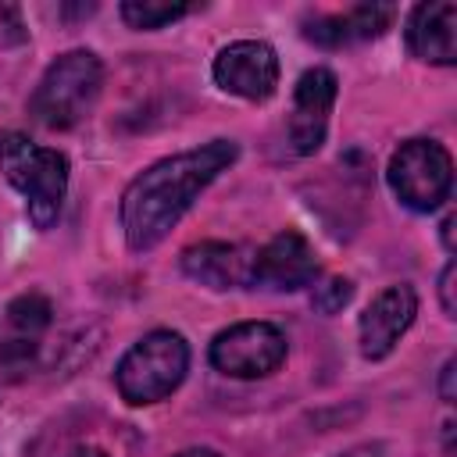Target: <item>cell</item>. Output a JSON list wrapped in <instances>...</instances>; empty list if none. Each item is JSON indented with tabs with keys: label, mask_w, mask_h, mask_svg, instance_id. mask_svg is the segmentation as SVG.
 I'll use <instances>...</instances> for the list:
<instances>
[{
	"label": "cell",
	"mask_w": 457,
	"mask_h": 457,
	"mask_svg": "<svg viewBox=\"0 0 457 457\" xmlns=\"http://www.w3.org/2000/svg\"><path fill=\"white\" fill-rule=\"evenodd\" d=\"M0 171L25 196L29 221L46 232L61 218L68 193V157L32 143L25 132H0Z\"/></svg>",
	"instance_id": "cell-2"
},
{
	"label": "cell",
	"mask_w": 457,
	"mask_h": 457,
	"mask_svg": "<svg viewBox=\"0 0 457 457\" xmlns=\"http://www.w3.org/2000/svg\"><path fill=\"white\" fill-rule=\"evenodd\" d=\"M175 457H218L211 446H189V450H182V453H175Z\"/></svg>",
	"instance_id": "cell-22"
},
{
	"label": "cell",
	"mask_w": 457,
	"mask_h": 457,
	"mask_svg": "<svg viewBox=\"0 0 457 457\" xmlns=\"http://www.w3.org/2000/svg\"><path fill=\"white\" fill-rule=\"evenodd\" d=\"M7 321L21 339H36L54 321V307L43 293H21L7 303Z\"/></svg>",
	"instance_id": "cell-14"
},
{
	"label": "cell",
	"mask_w": 457,
	"mask_h": 457,
	"mask_svg": "<svg viewBox=\"0 0 457 457\" xmlns=\"http://www.w3.org/2000/svg\"><path fill=\"white\" fill-rule=\"evenodd\" d=\"M407 50L418 61L428 64H453L457 61V4L436 0V4H418L407 18Z\"/></svg>",
	"instance_id": "cell-12"
},
{
	"label": "cell",
	"mask_w": 457,
	"mask_h": 457,
	"mask_svg": "<svg viewBox=\"0 0 457 457\" xmlns=\"http://www.w3.org/2000/svg\"><path fill=\"white\" fill-rule=\"evenodd\" d=\"M453 275H457V264L450 261L443 268V275H439V303H443V314L446 318H453V311H457V303H453Z\"/></svg>",
	"instance_id": "cell-17"
},
{
	"label": "cell",
	"mask_w": 457,
	"mask_h": 457,
	"mask_svg": "<svg viewBox=\"0 0 457 457\" xmlns=\"http://www.w3.org/2000/svg\"><path fill=\"white\" fill-rule=\"evenodd\" d=\"M336 457H382V446L378 443H357V446H350V450H343Z\"/></svg>",
	"instance_id": "cell-19"
},
{
	"label": "cell",
	"mask_w": 457,
	"mask_h": 457,
	"mask_svg": "<svg viewBox=\"0 0 457 457\" xmlns=\"http://www.w3.org/2000/svg\"><path fill=\"white\" fill-rule=\"evenodd\" d=\"M318 275H321L318 253L307 243V236L296 228H282L261 250H253V286L293 293V289L314 286Z\"/></svg>",
	"instance_id": "cell-8"
},
{
	"label": "cell",
	"mask_w": 457,
	"mask_h": 457,
	"mask_svg": "<svg viewBox=\"0 0 457 457\" xmlns=\"http://www.w3.org/2000/svg\"><path fill=\"white\" fill-rule=\"evenodd\" d=\"M453 375H457V361L450 357L443 364V371H439V396H443V403H453Z\"/></svg>",
	"instance_id": "cell-18"
},
{
	"label": "cell",
	"mask_w": 457,
	"mask_h": 457,
	"mask_svg": "<svg viewBox=\"0 0 457 457\" xmlns=\"http://www.w3.org/2000/svg\"><path fill=\"white\" fill-rule=\"evenodd\" d=\"M289 343L271 321H239L211 339V364L228 378H264L282 368Z\"/></svg>",
	"instance_id": "cell-6"
},
{
	"label": "cell",
	"mask_w": 457,
	"mask_h": 457,
	"mask_svg": "<svg viewBox=\"0 0 457 457\" xmlns=\"http://www.w3.org/2000/svg\"><path fill=\"white\" fill-rule=\"evenodd\" d=\"M336 93H339V79L328 68H307L296 79L293 114H289V143H293V154L307 157V154L321 150L325 132H328V111L336 104Z\"/></svg>",
	"instance_id": "cell-9"
},
{
	"label": "cell",
	"mask_w": 457,
	"mask_h": 457,
	"mask_svg": "<svg viewBox=\"0 0 457 457\" xmlns=\"http://www.w3.org/2000/svg\"><path fill=\"white\" fill-rule=\"evenodd\" d=\"M68 457H107L100 446H75V450H68Z\"/></svg>",
	"instance_id": "cell-21"
},
{
	"label": "cell",
	"mask_w": 457,
	"mask_h": 457,
	"mask_svg": "<svg viewBox=\"0 0 457 457\" xmlns=\"http://www.w3.org/2000/svg\"><path fill=\"white\" fill-rule=\"evenodd\" d=\"M182 271L207 289H250L253 286V250L239 243H193L182 250Z\"/></svg>",
	"instance_id": "cell-11"
},
{
	"label": "cell",
	"mask_w": 457,
	"mask_h": 457,
	"mask_svg": "<svg viewBox=\"0 0 457 457\" xmlns=\"http://www.w3.org/2000/svg\"><path fill=\"white\" fill-rule=\"evenodd\" d=\"M118 11H121V18H125L132 29L154 32V29H164V25L179 21V18L189 14L193 7H189V4H168V0H125Z\"/></svg>",
	"instance_id": "cell-15"
},
{
	"label": "cell",
	"mask_w": 457,
	"mask_h": 457,
	"mask_svg": "<svg viewBox=\"0 0 457 457\" xmlns=\"http://www.w3.org/2000/svg\"><path fill=\"white\" fill-rule=\"evenodd\" d=\"M350 296H353V282L343 278V275H328V278H321V282L314 286L311 307H314L318 314H339V311L350 303Z\"/></svg>",
	"instance_id": "cell-16"
},
{
	"label": "cell",
	"mask_w": 457,
	"mask_h": 457,
	"mask_svg": "<svg viewBox=\"0 0 457 457\" xmlns=\"http://www.w3.org/2000/svg\"><path fill=\"white\" fill-rule=\"evenodd\" d=\"M418 314V293L407 286V282H396V286H386L361 314L357 321V343H361V353L368 361H382L393 353V346L400 343V336L411 328Z\"/></svg>",
	"instance_id": "cell-10"
},
{
	"label": "cell",
	"mask_w": 457,
	"mask_h": 457,
	"mask_svg": "<svg viewBox=\"0 0 457 457\" xmlns=\"http://www.w3.org/2000/svg\"><path fill=\"white\" fill-rule=\"evenodd\" d=\"M104 86V64L93 50H68L43 71L29 111L43 129H71L79 125Z\"/></svg>",
	"instance_id": "cell-3"
},
{
	"label": "cell",
	"mask_w": 457,
	"mask_h": 457,
	"mask_svg": "<svg viewBox=\"0 0 457 457\" xmlns=\"http://www.w3.org/2000/svg\"><path fill=\"white\" fill-rule=\"evenodd\" d=\"M189 371V343L171 328H154L118 361L114 386L125 403L146 407L171 396Z\"/></svg>",
	"instance_id": "cell-4"
},
{
	"label": "cell",
	"mask_w": 457,
	"mask_h": 457,
	"mask_svg": "<svg viewBox=\"0 0 457 457\" xmlns=\"http://www.w3.org/2000/svg\"><path fill=\"white\" fill-rule=\"evenodd\" d=\"M211 75L232 96L268 100L278 89V54L264 39H236L218 50Z\"/></svg>",
	"instance_id": "cell-7"
},
{
	"label": "cell",
	"mask_w": 457,
	"mask_h": 457,
	"mask_svg": "<svg viewBox=\"0 0 457 457\" xmlns=\"http://www.w3.org/2000/svg\"><path fill=\"white\" fill-rule=\"evenodd\" d=\"M453 225H457V218H453V214H446V218H443V225H439V236H443L446 253H453Z\"/></svg>",
	"instance_id": "cell-20"
},
{
	"label": "cell",
	"mask_w": 457,
	"mask_h": 457,
	"mask_svg": "<svg viewBox=\"0 0 457 457\" xmlns=\"http://www.w3.org/2000/svg\"><path fill=\"white\" fill-rule=\"evenodd\" d=\"M396 18L393 4H357L343 14H321L314 21H307L303 36L318 46H346V43H361V39H375L382 36Z\"/></svg>",
	"instance_id": "cell-13"
},
{
	"label": "cell",
	"mask_w": 457,
	"mask_h": 457,
	"mask_svg": "<svg viewBox=\"0 0 457 457\" xmlns=\"http://www.w3.org/2000/svg\"><path fill=\"white\" fill-rule=\"evenodd\" d=\"M239 157V146L232 139H211L193 150L161 157L146 171H139L118 204L121 232L132 253L154 250L179 218L193 207V200Z\"/></svg>",
	"instance_id": "cell-1"
},
{
	"label": "cell",
	"mask_w": 457,
	"mask_h": 457,
	"mask_svg": "<svg viewBox=\"0 0 457 457\" xmlns=\"http://www.w3.org/2000/svg\"><path fill=\"white\" fill-rule=\"evenodd\" d=\"M386 182H389L393 196L403 207H411L418 214H428L443 200H450L453 157L436 139H407L393 150L389 168H386Z\"/></svg>",
	"instance_id": "cell-5"
}]
</instances>
